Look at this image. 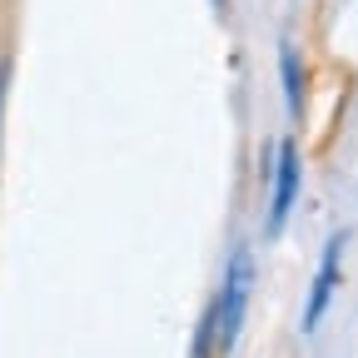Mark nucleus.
<instances>
[{"label": "nucleus", "mask_w": 358, "mask_h": 358, "mask_svg": "<svg viewBox=\"0 0 358 358\" xmlns=\"http://www.w3.org/2000/svg\"><path fill=\"white\" fill-rule=\"evenodd\" d=\"M249 299H254V249L239 244L229 254V268L219 279V299L209 303L204 313V334L214 338V353H229L244 334V319H249Z\"/></svg>", "instance_id": "nucleus-1"}, {"label": "nucleus", "mask_w": 358, "mask_h": 358, "mask_svg": "<svg viewBox=\"0 0 358 358\" xmlns=\"http://www.w3.org/2000/svg\"><path fill=\"white\" fill-rule=\"evenodd\" d=\"M299 179H303V159H299V145L284 140L279 155H274V189H268V239H279L284 234V224L299 204Z\"/></svg>", "instance_id": "nucleus-2"}, {"label": "nucleus", "mask_w": 358, "mask_h": 358, "mask_svg": "<svg viewBox=\"0 0 358 358\" xmlns=\"http://www.w3.org/2000/svg\"><path fill=\"white\" fill-rule=\"evenodd\" d=\"M343 244H348V234H334V239H329V249H324V259H319V268H313L308 303H303V334L319 329V324H324V313H329V303H334L338 268H343Z\"/></svg>", "instance_id": "nucleus-3"}, {"label": "nucleus", "mask_w": 358, "mask_h": 358, "mask_svg": "<svg viewBox=\"0 0 358 358\" xmlns=\"http://www.w3.org/2000/svg\"><path fill=\"white\" fill-rule=\"evenodd\" d=\"M279 80H284V100H289V115L299 120L303 115V65H299V50L294 40L279 45Z\"/></svg>", "instance_id": "nucleus-4"}, {"label": "nucleus", "mask_w": 358, "mask_h": 358, "mask_svg": "<svg viewBox=\"0 0 358 358\" xmlns=\"http://www.w3.org/2000/svg\"><path fill=\"white\" fill-rule=\"evenodd\" d=\"M6 90H10V65L0 60V110H6Z\"/></svg>", "instance_id": "nucleus-5"}, {"label": "nucleus", "mask_w": 358, "mask_h": 358, "mask_svg": "<svg viewBox=\"0 0 358 358\" xmlns=\"http://www.w3.org/2000/svg\"><path fill=\"white\" fill-rule=\"evenodd\" d=\"M214 6H219V10H224V0H214Z\"/></svg>", "instance_id": "nucleus-6"}]
</instances>
